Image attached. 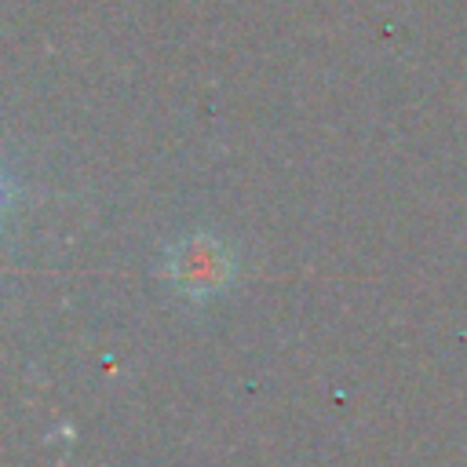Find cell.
<instances>
[{
    "instance_id": "6da1fadb",
    "label": "cell",
    "mask_w": 467,
    "mask_h": 467,
    "mask_svg": "<svg viewBox=\"0 0 467 467\" xmlns=\"http://www.w3.org/2000/svg\"><path fill=\"white\" fill-rule=\"evenodd\" d=\"M234 255L230 248L212 234H190L168 248L164 277L171 288L186 299H212L234 281Z\"/></svg>"
}]
</instances>
